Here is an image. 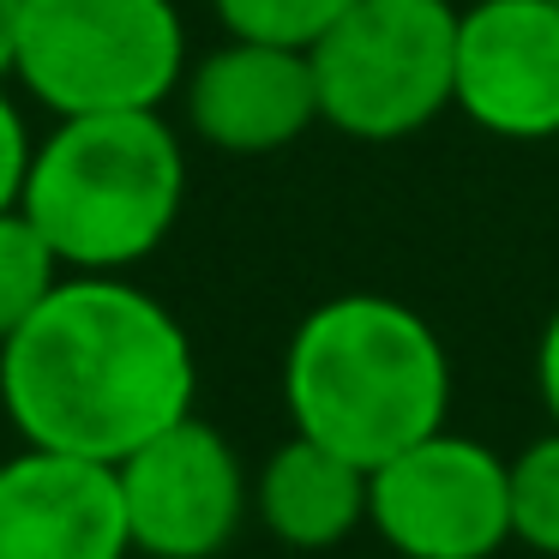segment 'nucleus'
Here are the masks:
<instances>
[{
  "label": "nucleus",
  "mask_w": 559,
  "mask_h": 559,
  "mask_svg": "<svg viewBox=\"0 0 559 559\" xmlns=\"http://www.w3.org/2000/svg\"><path fill=\"white\" fill-rule=\"evenodd\" d=\"M199 361L187 325L127 277L67 271L0 343V409L25 445L121 463L193 415Z\"/></svg>",
  "instance_id": "f257e3e1"
},
{
  "label": "nucleus",
  "mask_w": 559,
  "mask_h": 559,
  "mask_svg": "<svg viewBox=\"0 0 559 559\" xmlns=\"http://www.w3.org/2000/svg\"><path fill=\"white\" fill-rule=\"evenodd\" d=\"M283 403L295 433L379 469L439 433L451 415V355L397 295H331L283 349Z\"/></svg>",
  "instance_id": "f03ea898"
},
{
  "label": "nucleus",
  "mask_w": 559,
  "mask_h": 559,
  "mask_svg": "<svg viewBox=\"0 0 559 559\" xmlns=\"http://www.w3.org/2000/svg\"><path fill=\"white\" fill-rule=\"evenodd\" d=\"M187 205V151L163 109L67 115L31 151L25 211L61 271L121 277L145 265Z\"/></svg>",
  "instance_id": "7ed1b4c3"
},
{
  "label": "nucleus",
  "mask_w": 559,
  "mask_h": 559,
  "mask_svg": "<svg viewBox=\"0 0 559 559\" xmlns=\"http://www.w3.org/2000/svg\"><path fill=\"white\" fill-rule=\"evenodd\" d=\"M13 79L67 115L163 109L187 79L175 0H25Z\"/></svg>",
  "instance_id": "20e7f679"
},
{
  "label": "nucleus",
  "mask_w": 559,
  "mask_h": 559,
  "mask_svg": "<svg viewBox=\"0 0 559 559\" xmlns=\"http://www.w3.org/2000/svg\"><path fill=\"white\" fill-rule=\"evenodd\" d=\"M319 121L367 145L433 127L457 97V7L451 0H355L307 49Z\"/></svg>",
  "instance_id": "39448f33"
},
{
  "label": "nucleus",
  "mask_w": 559,
  "mask_h": 559,
  "mask_svg": "<svg viewBox=\"0 0 559 559\" xmlns=\"http://www.w3.org/2000/svg\"><path fill=\"white\" fill-rule=\"evenodd\" d=\"M367 530L397 559H493L511 542V457L439 427L367 469Z\"/></svg>",
  "instance_id": "423d86ee"
},
{
  "label": "nucleus",
  "mask_w": 559,
  "mask_h": 559,
  "mask_svg": "<svg viewBox=\"0 0 559 559\" xmlns=\"http://www.w3.org/2000/svg\"><path fill=\"white\" fill-rule=\"evenodd\" d=\"M115 475L133 554L145 559H217L253 511V481L235 445L199 415H181L145 439L133 457L115 463Z\"/></svg>",
  "instance_id": "0eeeda50"
},
{
  "label": "nucleus",
  "mask_w": 559,
  "mask_h": 559,
  "mask_svg": "<svg viewBox=\"0 0 559 559\" xmlns=\"http://www.w3.org/2000/svg\"><path fill=\"white\" fill-rule=\"evenodd\" d=\"M481 133L542 145L559 139V7L469 0L457 7V97Z\"/></svg>",
  "instance_id": "6e6552de"
},
{
  "label": "nucleus",
  "mask_w": 559,
  "mask_h": 559,
  "mask_svg": "<svg viewBox=\"0 0 559 559\" xmlns=\"http://www.w3.org/2000/svg\"><path fill=\"white\" fill-rule=\"evenodd\" d=\"M133 530L115 463L25 445L0 463V559H127Z\"/></svg>",
  "instance_id": "1a4fd4ad"
},
{
  "label": "nucleus",
  "mask_w": 559,
  "mask_h": 559,
  "mask_svg": "<svg viewBox=\"0 0 559 559\" xmlns=\"http://www.w3.org/2000/svg\"><path fill=\"white\" fill-rule=\"evenodd\" d=\"M181 103L193 133L223 157H271L289 151L319 121L313 61L301 49L229 37L199 55L181 79Z\"/></svg>",
  "instance_id": "9d476101"
},
{
  "label": "nucleus",
  "mask_w": 559,
  "mask_h": 559,
  "mask_svg": "<svg viewBox=\"0 0 559 559\" xmlns=\"http://www.w3.org/2000/svg\"><path fill=\"white\" fill-rule=\"evenodd\" d=\"M253 518L295 554H325L367 523V469L289 433L253 475Z\"/></svg>",
  "instance_id": "9b49d317"
},
{
  "label": "nucleus",
  "mask_w": 559,
  "mask_h": 559,
  "mask_svg": "<svg viewBox=\"0 0 559 559\" xmlns=\"http://www.w3.org/2000/svg\"><path fill=\"white\" fill-rule=\"evenodd\" d=\"M61 259L49 253V241L37 235V223L25 211H7L0 217V343L13 337L43 301L61 283Z\"/></svg>",
  "instance_id": "f8f14e48"
},
{
  "label": "nucleus",
  "mask_w": 559,
  "mask_h": 559,
  "mask_svg": "<svg viewBox=\"0 0 559 559\" xmlns=\"http://www.w3.org/2000/svg\"><path fill=\"white\" fill-rule=\"evenodd\" d=\"M511 542L559 559V427L511 457Z\"/></svg>",
  "instance_id": "ddd939ff"
},
{
  "label": "nucleus",
  "mask_w": 559,
  "mask_h": 559,
  "mask_svg": "<svg viewBox=\"0 0 559 559\" xmlns=\"http://www.w3.org/2000/svg\"><path fill=\"white\" fill-rule=\"evenodd\" d=\"M229 37L277 43V49H313L355 0H211Z\"/></svg>",
  "instance_id": "4468645a"
},
{
  "label": "nucleus",
  "mask_w": 559,
  "mask_h": 559,
  "mask_svg": "<svg viewBox=\"0 0 559 559\" xmlns=\"http://www.w3.org/2000/svg\"><path fill=\"white\" fill-rule=\"evenodd\" d=\"M31 127L25 115H19V103L7 97V85H0V217L7 211H19V199H25V175H31Z\"/></svg>",
  "instance_id": "2eb2a0df"
},
{
  "label": "nucleus",
  "mask_w": 559,
  "mask_h": 559,
  "mask_svg": "<svg viewBox=\"0 0 559 559\" xmlns=\"http://www.w3.org/2000/svg\"><path fill=\"white\" fill-rule=\"evenodd\" d=\"M535 391H542L547 421L559 427V307H554V319L542 325V343H535Z\"/></svg>",
  "instance_id": "dca6fc26"
},
{
  "label": "nucleus",
  "mask_w": 559,
  "mask_h": 559,
  "mask_svg": "<svg viewBox=\"0 0 559 559\" xmlns=\"http://www.w3.org/2000/svg\"><path fill=\"white\" fill-rule=\"evenodd\" d=\"M19 19H25V0H0V85L13 79L19 61Z\"/></svg>",
  "instance_id": "f3484780"
},
{
  "label": "nucleus",
  "mask_w": 559,
  "mask_h": 559,
  "mask_svg": "<svg viewBox=\"0 0 559 559\" xmlns=\"http://www.w3.org/2000/svg\"><path fill=\"white\" fill-rule=\"evenodd\" d=\"M554 7H559V0H554Z\"/></svg>",
  "instance_id": "a211bd4d"
}]
</instances>
